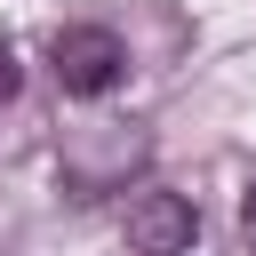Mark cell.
<instances>
[{
  "label": "cell",
  "mask_w": 256,
  "mask_h": 256,
  "mask_svg": "<svg viewBox=\"0 0 256 256\" xmlns=\"http://www.w3.org/2000/svg\"><path fill=\"white\" fill-rule=\"evenodd\" d=\"M48 72H56L64 96H112L128 80V40L112 24H64L48 40Z\"/></svg>",
  "instance_id": "1"
},
{
  "label": "cell",
  "mask_w": 256,
  "mask_h": 256,
  "mask_svg": "<svg viewBox=\"0 0 256 256\" xmlns=\"http://www.w3.org/2000/svg\"><path fill=\"white\" fill-rule=\"evenodd\" d=\"M192 240H200V208L184 200V192H136L128 200V248L136 256H192Z\"/></svg>",
  "instance_id": "2"
},
{
  "label": "cell",
  "mask_w": 256,
  "mask_h": 256,
  "mask_svg": "<svg viewBox=\"0 0 256 256\" xmlns=\"http://www.w3.org/2000/svg\"><path fill=\"white\" fill-rule=\"evenodd\" d=\"M16 88H24V64H16V48L0 40V104H16Z\"/></svg>",
  "instance_id": "3"
},
{
  "label": "cell",
  "mask_w": 256,
  "mask_h": 256,
  "mask_svg": "<svg viewBox=\"0 0 256 256\" xmlns=\"http://www.w3.org/2000/svg\"><path fill=\"white\" fill-rule=\"evenodd\" d=\"M240 240H248V248H256V184H248V192H240Z\"/></svg>",
  "instance_id": "4"
}]
</instances>
